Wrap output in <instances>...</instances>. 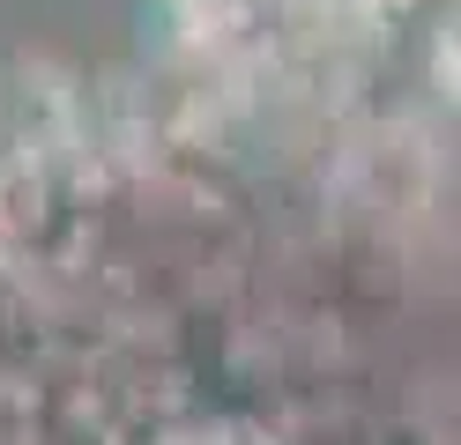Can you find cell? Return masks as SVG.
<instances>
[{
	"mask_svg": "<svg viewBox=\"0 0 461 445\" xmlns=\"http://www.w3.org/2000/svg\"><path fill=\"white\" fill-rule=\"evenodd\" d=\"M45 216V156L15 148L0 156V230H38Z\"/></svg>",
	"mask_w": 461,
	"mask_h": 445,
	"instance_id": "1",
	"label": "cell"
},
{
	"mask_svg": "<svg viewBox=\"0 0 461 445\" xmlns=\"http://www.w3.org/2000/svg\"><path fill=\"white\" fill-rule=\"evenodd\" d=\"M431 97L454 104V22H439V38H431Z\"/></svg>",
	"mask_w": 461,
	"mask_h": 445,
	"instance_id": "2",
	"label": "cell"
}]
</instances>
